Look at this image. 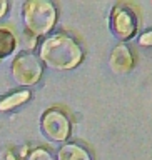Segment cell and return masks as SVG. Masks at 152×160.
<instances>
[{
	"mask_svg": "<svg viewBox=\"0 0 152 160\" xmlns=\"http://www.w3.org/2000/svg\"><path fill=\"white\" fill-rule=\"evenodd\" d=\"M80 42L69 32H54L44 37L39 47V58L44 65L54 70H72L84 60Z\"/></svg>",
	"mask_w": 152,
	"mask_h": 160,
	"instance_id": "obj_1",
	"label": "cell"
},
{
	"mask_svg": "<svg viewBox=\"0 0 152 160\" xmlns=\"http://www.w3.org/2000/svg\"><path fill=\"white\" fill-rule=\"evenodd\" d=\"M57 7L49 0H27L22 5L25 33L32 37H47L57 23Z\"/></svg>",
	"mask_w": 152,
	"mask_h": 160,
	"instance_id": "obj_2",
	"label": "cell"
},
{
	"mask_svg": "<svg viewBox=\"0 0 152 160\" xmlns=\"http://www.w3.org/2000/svg\"><path fill=\"white\" fill-rule=\"evenodd\" d=\"M40 130L52 142L65 143L72 135V118L62 107H50L40 117Z\"/></svg>",
	"mask_w": 152,
	"mask_h": 160,
	"instance_id": "obj_3",
	"label": "cell"
},
{
	"mask_svg": "<svg viewBox=\"0 0 152 160\" xmlns=\"http://www.w3.org/2000/svg\"><path fill=\"white\" fill-rule=\"evenodd\" d=\"M109 27L112 35L115 38L122 40V43H125V40H130L132 37H135L139 28V17L135 8L130 3L114 5V8L110 10Z\"/></svg>",
	"mask_w": 152,
	"mask_h": 160,
	"instance_id": "obj_4",
	"label": "cell"
},
{
	"mask_svg": "<svg viewBox=\"0 0 152 160\" xmlns=\"http://www.w3.org/2000/svg\"><path fill=\"white\" fill-rule=\"evenodd\" d=\"M42 60L34 52H20L12 62V77L18 85L30 87L40 82L44 75Z\"/></svg>",
	"mask_w": 152,
	"mask_h": 160,
	"instance_id": "obj_5",
	"label": "cell"
},
{
	"mask_svg": "<svg viewBox=\"0 0 152 160\" xmlns=\"http://www.w3.org/2000/svg\"><path fill=\"white\" fill-rule=\"evenodd\" d=\"M109 65H110V70L117 75L129 73L135 67V55L132 52V48L127 43H122V42L117 43L112 48V52H110Z\"/></svg>",
	"mask_w": 152,
	"mask_h": 160,
	"instance_id": "obj_6",
	"label": "cell"
},
{
	"mask_svg": "<svg viewBox=\"0 0 152 160\" xmlns=\"http://www.w3.org/2000/svg\"><path fill=\"white\" fill-rule=\"evenodd\" d=\"M57 160H94L90 150L79 142H65L57 150Z\"/></svg>",
	"mask_w": 152,
	"mask_h": 160,
	"instance_id": "obj_7",
	"label": "cell"
},
{
	"mask_svg": "<svg viewBox=\"0 0 152 160\" xmlns=\"http://www.w3.org/2000/svg\"><path fill=\"white\" fill-rule=\"evenodd\" d=\"M30 97H32V93H30L27 88L12 92L5 98L0 100V112H8V110H13V108L20 107V105H24L25 102H29Z\"/></svg>",
	"mask_w": 152,
	"mask_h": 160,
	"instance_id": "obj_8",
	"label": "cell"
},
{
	"mask_svg": "<svg viewBox=\"0 0 152 160\" xmlns=\"http://www.w3.org/2000/svg\"><path fill=\"white\" fill-rule=\"evenodd\" d=\"M17 48V37L8 27H0V60L12 55Z\"/></svg>",
	"mask_w": 152,
	"mask_h": 160,
	"instance_id": "obj_9",
	"label": "cell"
},
{
	"mask_svg": "<svg viewBox=\"0 0 152 160\" xmlns=\"http://www.w3.org/2000/svg\"><path fill=\"white\" fill-rule=\"evenodd\" d=\"M27 160H57L54 157V153L50 152L49 148L45 147H35L32 152L29 153V158Z\"/></svg>",
	"mask_w": 152,
	"mask_h": 160,
	"instance_id": "obj_10",
	"label": "cell"
},
{
	"mask_svg": "<svg viewBox=\"0 0 152 160\" xmlns=\"http://www.w3.org/2000/svg\"><path fill=\"white\" fill-rule=\"evenodd\" d=\"M139 45H142V47H152V28L145 30L144 33L139 35Z\"/></svg>",
	"mask_w": 152,
	"mask_h": 160,
	"instance_id": "obj_11",
	"label": "cell"
},
{
	"mask_svg": "<svg viewBox=\"0 0 152 160\" xmlns=\"http://www.w3.org/2000/svg\"><path fill=\"white\" fill-rule=\"evenodd\" d=\"M7 10H8V2H5V0H0V20L5 17Z\"/></svg>",
	"mask_w": 152,
	"mask_h": 160,
	"instance_id": "obj_12",
	"label": "cell"
}]
</instances>
